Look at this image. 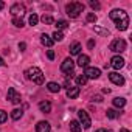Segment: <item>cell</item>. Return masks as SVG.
<instances>
[{
    "mask_svg": "<svg viewBox=\"0 0 132 132\" xmlns=\"http://www.w3.org/2000/svg\"><path fill=\"white\" fill-rule=\"evenodd\" d=\"M109 16L115 22L117 30H120V31H126L127 30V27H129V16L126 14V11H123V10H112Z\"/></svg>",
    "mask_w": 132,
    "mask_h": 132,
    "instance_id": "obj_1",
    "label": "cell"
},
{
    "mask_svg": "<svg viewBox=\"0 0 132 132\" xmlns=\"http://www.w3.org/2000/svg\"><path fill=\"white\" fill-rule=\"evenodd\" d=\"M25 76H27V79L33 81L34 84H39V86L44 84V73H42V70L39 67H30L25 72Z\"/></svg>",
    "mask_w": 132,
    "mask_h": 132,
    "instance_id": "obj_2",
    "label": "cell"
},
{
    "mask_svg": "<svg viewBox=\"0 0 132 132\" xmlns=\"http://www.w3.org/2000/svg\"><path fill=\"white\" fill-rule=\"evenodd\" d=\"M82 11H84V5L79 3V2H72V3H69L65 6V13H67L72 19H76Z\"/></svg>",
    "mask_w": 132,
    "mask_h": 132,
    "instance_id": "obj_3",
    "label": "cell"
},
{
    "mask_svg": "<svg viewBox=\"0 0 132 132\" xmlns=\"http://www.w3.org/2000/svg\"><path fill=\"white\" fill-rule=\"evenodd\" d=\"M110 50L113 53H123L126 50V40L124 39H115L110 44Z\"/></svg>",
    "mask_w": 132,
    "mask_h": 132,
    "instance_id": "obj_4",
    "label": "cell"
},
{
    "mask_svg": "<svg viewBox=\"0 0 132 132\" xmlns=\"http://www.w3.org/2000/svg\"><path fill=\"white\" fill-rule=\"evenodd\" d=\"M78 117H79V124H81V127L89 129V127L92 126V120H90V117H89V113H87L86 110H79V112H78Z\"/></svg>",
    "mask_w": 132,
    "mask_h": 132,
    "instance_id": "obj_5",
    "label": "cell"
},
{
    "mask_svg": "<svg viewBox=\"0 0 132 132\" xmlns=\"http://www.w3.org/2000/svg\"><path fill=\"white\" fill-rule=\"evenodd\" d=\"M10 13H11L14 17H22V16L27 13V10H25V5H23V3H14V5L10 8Z\"/></svg>",
    "mask_w": 132,
    "mask_h": 132,
    "instance_id": "obj_6",
    "label": "cell"
},
{
    "mask_svg": "<svg viewBox=\"0 0 132 132\" xmlns=\"http://www.w3.org/2000/svg\"><path fill=\"white\" fill-rule=\"evenodd\" d=\"M75 69V62L72 61V57H67V59H64V62L61 64V72L62 73H72Z\"/></svg>",
    "mask_w": 132,
    "mask_h": 132,
    "instance_id": "obj_7",
    "label": "cell"
},
{
    "mask_svg": "<svg viewBox=\"0 0 132 132\" xmlns=\"http://www.w3.org/2000/svg\"><path fill=\"white\" fill-rule=\"evenodd\" d=\"M6 98L13 103V104H19L20 101H22V98H20V93L14 89V87H11V89H8V93H6Z\"/></svg>",
    "mask_w": 132,
    "mask_h": 132,
    "instance_id": "obj_8",
    "label": "cell"
},
{
    "mask_svg": "<svg viewBox=\"0 0 132 132\" xmlns=\"http://www.w3.org/2000/svg\"><path fill=\"white\" fill-rule=\"evenodd\" d=\"M100 75H101V70L100 69H96V67H86L84 76L87 79H96V78H100Z\"/></svg>",
    "mask_w": 132,
    "mask_h": 132,
    "instance_id": "obj_9",
    "label": "cell"
},
{
    "mask_svg": "<svg viewBox=\"0 0 132 132\" xmlns=\"http://www.w3.org/2000/svg\"><path fill=\"white\" fill-rule=\"evenodd\" d=\"M110 65H112L115 70H120V69L124 67V59H123L120 54H117V56H113V57L110 59Z\"/></svg>",
    "mask_w": 132,
    "mask_h": 132,
    "instance_id": "obj_10",
    "label": "cell"
},
{
    "mask_svg": "<svg viewBox=\"0 0 132 132\" xmlns=\"http://www.w3.org/2000/svg\"><path fill=\"white\" fill-rule=\"evenodd\" d=\"M109 79H110L113 84H117V86H123V84H124V78H123V75H120V73H117V72L109 73Z\"/></svg>",
    "mask_w": 132,
    "mask_h": 132,
    "instance_id": "obj_11",
    "label": "cell"
},
{
    "mask_svg": "<svg viewBox=\"0 0 132 132\" xmlns=\"http://www.w3.org/2000/svg\"><path fill=\"white\" fill-rule=\"evenodd\" d=\"M51 130V126L48 121H39L36 124V132H50Z\"/></svg>",
    "mask_w": 132,
    "mask_h": 132,
    "instance_id": "obj_12",
    "label": "cell"
},
{
    "mask_svg": "<svg viewBox=\"0 0 132 132\" xmlns=\"http://www.w3.org/2000/svg\"><path fill=\"white\" fill-rule=\"evenodd\" d=\"M89 62H90V57L87 56V54H79V57H78V65L79 67H89Z\"/></svg>",
    "mask_w": 132,
    "mask_h": 132,
    "instance_id": "obj_13",
    "label": "cell"
},
{
    "mask_svg": "<svg viewBox=\"0 0 132 132\" xmlns=\"http://www.w3.org/2000/svg\"><path fill=\"white\" fill-rule=\"evenodd\" d=\"M79 92H81V89H79V87H69V89H67V96H69L70 100L78 98Z\"/></svg>",
    "mask_w": 132,
    "mask_h": 132,
    "instance_id": "obj_14",
    "label": "cell"
},
{
    "mask_svg": "<svg viewBox=\"0 0 132 132\" xmlns=\"http://www.w3.org/2000/svg\"><path fill=\"white\" fill-rule=\"evenodd\" d=\"M81 50H82V45L79 42H73L70 45V54H81Z\"/></svg>",
    "mask_w": 132,
    "mask_h": 132,
    "instance_id": "obj_15",
    "label": "cell"
},
{
    "mask_svg": "<svg viewBox=\"0 0 132 132\" xmlns=\"http://www.w3.org/2000/svg\"><path fill=\"white\" fill-rule=\"evenodd\" d=\"M39 109H40V112L48 113V112H51V103L50 101H40L39 103Z\"/></svg>",
    "mask_w": 132,
    "mask_h": 132,
    "instance_id": "obj_16",
    "label": "cell"
},
{
    "mask_svg": "<svg viewBox=\"0 0 132 132\" xmlns=\"http://www.w3.org/2000/svg\"><path fill=\"white\" fill-rule=\"evenodd\" d=\"M40 42H42V45H45V47H51V45L54 44V40H53L51 36H48V34H42V36H40Z\"/></svg>",
    "mask_w": 132,
    "mask_h": 132,
    "instance_id": "obj_17",
    "label": "cell"
},
{
    "mask_svg": "<svg viewBox=\"0 0 132 132\" xmlns=\"http://www.w3.org/2000/svg\"><path fill=\"white\" fill-rule=\"evenodd\" d=\"M47 89H48V92H51V93H57V92L61 90V86H59L57 82H48V84H47Z\"/></svg>",
    "mask_w": 132,
    "mask_h": 132,
    "instance_id": "obj_18",
    "label": "cell"
},
{
    "mask_svg": "<svg viewBox=\"0 0 132 132\" xmlns=\"http://www.w3.org/2000/svg\"><path fill=\"white\" fill-rule=\"evenodd\" d=\"M70 130H72V132H81V130H82V127H81L79 121L72 120V121H70Z\"/></svg>",
    "mask_w": 132,
    "mask_h": 132,
    "instance_id": "obj_19",
    "label": "cell"
},
{
    "mask_svg": "<svg viewBox=\"0 0 132 132\" xmlns=\"http://www.w3.org/2000/svg\"><path fill=\"white\" fill-rule=\"evenodd\" d=\"M113 106L121 109V107H124V106H126V100H124V98H121V96H117V98L113 100Z\"/></svg>",
    "mask_w": 132,
    "mask_h": 132,
    "instance_id": "obj_20",
    "label": "cell"
},
{
    "mask_svg": "<svg viewBox=\"0 0 132 132\" xmlns=\"http://www.w3.org/2000/svg\"><path fill=\"white\" fill-rule=\"evenodd\" d=\"M40 20H42V23H45V25H51V23H54V19H53L51 16H48V14H44V16L40 17Z\"/></svg>",
    "mask_w": 132,
    "mask_h": 132,
    "instance_id": "obj_21",
    "label": "cell"
},
{
    "mask_svg": "<svg viewBox=\"0 0 132 132\" xmlns=\"http://www.w3.org/2000/svg\"><path fill=\"white\" fill-rule=\"evenodd\" d=\"M22 115H23L22 109H14V110L11 112V118H13V120H20V118H22Z\"/></svg>",
    "mask_w": 132,
    "mask_h": 132,
    "instance_id": "obj_22",
    "label": "cell"
},
{
    "mask_svg": "<svg viewBox=\"0 0 132 132\" xmlns=\"http://www.w3.org/2000/svg\"><path fill=\"white\" fill-rule=\"evenodd\" d=\"M120 117V112H117L115 109H107V118L109 120H115Z\"/></svg>",
    "mask_w": 132,
    "mask_h": 132,
    "instance_id": "obj_23",
    "label": "cell"
},
{
    "mask_svg": "<svg viewBox=\"0 0 132 132\" xmlns=\"http://www.w3.org/2000/svg\"><path fill=\"white\" fill-rule=\"evenodd\" d=\"M51 39H53L54 42H56V40H57V42H61V40L64 39V34H62V31H57V30H56V31L53 33V36H51Z\"/></svg>",
    "mask_w": 132,
    "mask_h": 132,
    "instance_id": "obj_24",
    "label": "cell"
},
{
    "mask_svg": "<svg viewBox=\"0 0 132 132\" xmlns=\"http://www.w3.org/2000/svg\"><path fill=\"white\" fill-rule=\"evenodd\" d=\"M76 84H78L79 87H81V86H86V84H87V78H86L84 75H78V76H76Z\"/></svg>",
    "mask_w": 132,
    "mask_h": 132,
    "instance_id": "obj_25",
    "label": "cell"
},
{
    "mask_svg": "<svg viewBox=\"0 0 132 132\" xmlns=\"http://www.w3.org/2000/svg\"><path fill=\"white\" fill-rule=\"evenodd\" d=\"M56 27H57V31L65 30V28L69 27V22H67V20H57V22H56Z\"/></svg>",
    "mask_w": 132,
    "mask_h": 132,
    "instance_id": "obj_26",
    "label": "cell"
},
{
    "mask_svg": "<svg viewBox=\"0 0 132 132\" xmlns=\"http://www.w3.org/2000/svg\"><path fill=\"white\" fill-rule=\"evenodd\" d=\"M28 22H30V25H31V27L37 25V22H39V16H37V14H31V16H30V19H28Z\"/></svg>",
    "mask_w": 132,
    "mask_h": 132,
    "instance_id": "obj_27",
    "label": "cell"
},
{
    "mask_svg": "<svg viewBox=\"0 0 132 132\" xmlns=\"http://www.w3.org/2000/svg\"><path fill=\"white\" fill-rule=\"evenodd\" d=\"M13 25L17 27V28H22V27H23V20H22V17H13Z\"/></svg>",
    "mask_w": 132,
    "mask_h": 132,
    "instance_id": "obj_28",
    "label": "cell"
},
{
    "mask_svg": "<svg viewBox=\"0 0 132 132\" xmlns=\"http://www.w3.org/2000/svg\"><path fill=\"white\" fill-rule=\"evenodd\" d=\"M89 5H90V8H92V10H100V8H101V5L96 2V0H90Z\"/></svg>",
    "mask_w": 132,
    "mask_h": 132,
    "instance_id": "obj_29",
    "label": "cell"
},
{
    "mask_svg": "<svg viewBox=\"0 0 132 132\" xmlns=\"http://www.w3.org/2000/svg\"><path fill=\"white\" fill-rule=\"evenodd\" d=\"M6 120H8V113H6L5 110L0 109V123H5Z\"/></svg>",
    "mask_w": 132,
    "mask_h": 132,
    "instance_id": "obj_30",
    "label": "cell"
},
{
    "mask_svg": "<svg viewBox=\"0 0 132 132\" xmlns=\"http://www.w3.org/2000/svg\"><path fill=\"white\" fill-rule=\"evenodd\" d=\"M87 22H90V23H95V22H96L95 13H89V14H87Z\"/></svg>",
    "mask_w": 132,
    "mask_h": 132,
    "instance_id": "obj_31",
    "label": "cell"
},
{
    "mask_svg": "<svg viewBox=\"0 0 132 132\" xmlns=\"http://www.w3.org/2000/svg\"><path fill=\"white\" fill-rule=\"evenodd\" d=\"M95 31H96V33H100V34H106V36L109 34V31H107V30H103V28H100V27H95Z\"/></svg>",
    "mask_w": 132,
    "mask_h": 132,
    "instance_id": "obj_32",
    "label": "cell"
},
{
    "mask_svg": "<svg viewBox=\"0 0 132 132\" xmlns=\"http://www.w3.org/2000/svg\"><path fill=\"white\" fill-rule=\"evenodd\" d=\"M47 56H48V59H54V51L53 50H48L47 51Z\"/></svg>",
    "mask_w": 132,
    "mask_h": 132,
    "instance_id": "obj_33",
    "label": "cell"
},
{
    "mask_svg": "<svg viewBox=\"0 0 132 132\" xmlns=\"http://www.w3.org/2000/svg\"><path fill=\"white\" fill-rule=\"evenodd\" d=\"M25 48H27V44H25V42H20V44H19V50H20V51H25Z\"/></svg>",
    "mask_w": 132,
    "mask_h": 132,
    "instance_id": "obj_34",
    "label": "cell"
},
{
    "mask_svg": "<svg viewBox=\"0 0 132 132\" xmlns=\"http://www.w3.org/2000/svg\"><path fill=\"white\" fill-rule=\"evenodd\" d=\"M95 132H112V129H107V127H101V129H96Z\"/></svg>",
    "mask_w": 132,
    "mask_h": 132,
    "instance_id": "obj_35",
    "label": "cell"
},
{
    "mask_svg": "<svg viewBox=\"0 0 132 132\" xmlns=\"http://www.w3.org/2000/svg\"><path fill=\"white\" fill-rule=\"evenodd\" d=\"M87 47H89V48H93V47H95V40H93V39H90V40L87 42Z\"/></svg>",
    "mask_w": 132,
    "mask_h": 132,
    "instance_id": "obj_36",
    "label": "cell"
},
{
    "mask_svg": "<svg viewBox=\"0 0 132 132\" xmlns=\"http://www.w3.org/2000/svg\"><path fill=\"white\" fill-rule=\"evenodd\" d=\"M93 101H98V103H101V101H103V96H101V95H95V96H93Z\"/></svg>",
    "mask_w": 132,
    "mask_h": 132,
    "instance_id": "obj_37",
    "label": "cell"
},
{
    "mask_svg": "<svg viewBox=\"0 0 132 132\" xmlns=\"http://www.w3.org/2000/svg\"><path fill=\"white\" fill-rule=\"evenodd\" d=\"M3 8H5V3H3V2H0V10H3Z\"/></svg>",
    "mask_w": 132,
    "mask_h": 132,
    "instance_id": "obj_38",
    "label": "cell"
},
{
    "mask_svg": "<svg viewBox=\"0 0 132 132\" xmlns=\"http://www.w3.org/2000/svg\"><path fill=\"white\" fill-rule=\"evenodd\" d=\"M5 62H3V59H2V56H0V67H2V65H3Z\"/></svg>",
    "mask_w": 132,
    "mask_h": 132,
    "instance_id": "obj_39",
    "label": "cell"
},
{
    "mask_svg": "<svg viewBox=\"0 0 132 132\" xmlns=\"http://www.w3.org/2000/svg\"><path fill=\"white\" fill-rule=\"evenodd\" d=\"M120 132H130V130H127V129H120Z\"/></svg>",
    "mask_w": 132,
    "mask_h": 132,
    "instance_id": "obj_40",
    "label": "cell"
}]
</instances>
